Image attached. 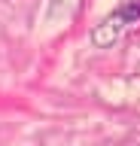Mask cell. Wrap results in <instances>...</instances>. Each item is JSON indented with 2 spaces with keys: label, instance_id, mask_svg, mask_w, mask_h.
I'll return each instance as SVG.
<instances>
[{
  "label": "cell",
  "instance_id": "cell-1",
  "mask_svg": "<svg viewBox=\"0 0 140 146\" xmlns=\"http://www.w3.org/2000/svg\"><path fill=\"white\" fill-rule=\"evenodd\" d=\"M137 18H140V3H128V6H122L119 12H113L110 18H104L101 25L94 27L92 40H94L98 46H110V43L119 40V34L125 31V25L137 21Z\"/></svg>",
  "mask_w": 140,
  "mask_h": 146
}]
</instances>
